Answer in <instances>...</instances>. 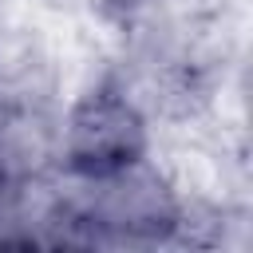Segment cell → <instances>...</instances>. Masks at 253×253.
<instances>
[{
  "instance_id": "1",
  "label": "cell",
  "mask_w": 253,
  "mask_h": 253,
  "mask_svg": "<svg viewBox=\"0 0 253 253\" xmlns=\"http://www.w3.org/2000/svg\"><path fill=\"white\" fill-rule=\"evenodd\" d=\"M59 150L75 174L103 178L123 166L142 162L146 150V123L138 107L119 91H91L75 103L67 115V126L59 134Z\"/></svg>"
},
{
  "instance_id": "3",
  "label": "cell",
  "mask_w": 253,
  "mask_h": 253,
  "mask_svg": "<svg viewBox=\"0 0 253 253\" xmlns=\"http://www.w3.org/2000/svg\"><path fill=\"white\" fill-rule=\"evenodd\" d=\"M107 8H115V12H138L142 4H150V0H103Z\"/></svg>"
},
{
  "instance_id": "2",
  "label": "cell",
  "mask_w": 253,
  "mask_h": 253,
  "mask_svg": "<svg viewBox=\"0 0 253 253\" xmlns=\"http://www.w3.org/2000/svg\"><path fill=\"white\" fill-rule=\"evenodd\" d=\"M91 182L99 186V198L91 202L83 221H91L95 229H107L115 237H162L178 225L174 198L154 174L142 170V162Z\"/></svg>"
}]
</instances>
